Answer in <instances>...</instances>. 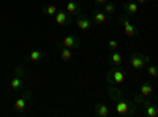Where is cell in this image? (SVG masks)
<instances>
[{
  "instance_id": "cell-1",
  "label": "cell",
  "mask_w": 158,
  "mask_h": 117,
  "mask_svg": "<svg viewBox=\"0 0 158 117\" xmlns=\"http://www.w3.org/2000/svg\"><path fill=\"white\" fill-rule=\"evenodd\" d=\"M109 97H111V100L115 103V106H114L115 115H118V117L135 115L138 105H136L135 101H128V100L123 97V94L120 92V90H118L117 87H114V84H111V87H109Z\"/></svg>"
},
{
  "instance_id": "cell-2",
  "label": "cell",
  "mask_w": 158,
  "mask_h": 117,
  "mask_svg": "<svg viewBox=\"0 0 158 117\" xmlns=\"http://www.w3.org/2000/svg\"><path fill=\"white\" fill-rule=\"evenodd\" d=\"M128 63L133 70H142V68H146V65H149V57L135 51V52H131Z\"/></svg>"
},
{
  "instance_id": "cell-3",
  "label": "cell",
  "mask_w": 158,
  "mask_h": 117,
  "mask_svg": "<svg viewBox=\"0 0 158 117\" xmlns=\"http://www.w3.org/2000/svg\"><path fill=\"white\" fill-rule=\"evenodd\" d=\"M25 86V81H24V70L22 67H18L16 71H15V76L11 77V81H10V89L13 90V92H21V90L24 89Z\"/></svg>"
},
{
  "instance_id": "cell-4",
  "label": "cell",
  "mask_w": 158,
  "mask_h": 117,
  "mask_svg": "<svg viewBox=\"0 0 158 117\" xmlns=\"http://www.w3.org/2000/svg\"><path fill=\"white\" fill-rule=\"evenodd\" d=\"M125 77H127V74H125V71L120 67H112L109 70V73H108V82L118 86V84L125 82Z\"/></svg>"
},
{
  "instance_id": "cell-5",
  "label": "cell",
  "mask_w": 158,
  "mask_h": 117,
  "mask_svg": "<svg viewBox=\"0 0 158 117\" xmlns=\"http://www.w3.org/2000/svg\"><path fill=\"white\" fill-rule=\"evenodd\" d=\"M32 98V92L30 90H24L22 95L15 101V112H22L29 105V100Z\"/></svg>"
},
{
  "instance_id": "cell-6",
  "label": "cell",
  "mask_w": 158,
  "mask_h": 117,
  "mask_svg": "<svg viewBox=\"0 0 158 117\" xmlns=\"http://www.w3.org/2000/svg\"><path fill=\"white\" fill-rule=\"evenodd\" d=\"M74 22H76V25H77V29H79V30L87 32V30H90V29H92V19H90L87 15H82V13L76 16Z\"/></svg>"
},
{
  "instance_id": "cell-7",
  "label": "cell",
  "mask_w": 158,
  "mask_h": 117,
  "mask_svg": "<svg viewBox=\"0 0 158 117\" xmlns=\"http://www.w3.org/2000/svg\"><path fill=\"white\" fill-rule=\"evenodd\" d=\"M120 22L123 24V29H125V35H127L128 38H131V36H136V35H138V29H136L135 25L130 22V19H128V16L125 15V13H123V15L120 16Z\"/></svg>"
},
{
  "instance_id": "cell-8",
  "label": "cell",
  "mask_w": 158,
  "mask_h": 117,
  "mask_svg": "<svg viewBox=\"0 0 158 117\" xmlns=\"http://www.w3.org/2000/svg\"><path fill=\"white\" fill-rule=\"evenodd\" d=\"M62 44L63 48H70L74 51V49H79V46H81V40H79L77 35H67V36H63Z\"/></svg>"
},
{
  "instance_id": "cell-9",
  "label": "cell",
  "mask_w": 158,
  "mask_h": 117,
  "mask_svg": "<svg viewBox=\"0 0 158 117\" xmlns=\"http://www.w3.org/2000/svg\"><path fill=\"white\" fill-rule=\"evenodd\" d=\"M54 19H56V24H57V25H60V27L71 24V18H70V15H68V13L65 11V10H59V11L56 13Z\"/></svg>"
},
{
  "instance_id": "cell-10",
  "label": "cell",
  "mask_w": 158,
  "mask_h": 117,
  "mask_svg": "<svg viewBox=\"0 0 158 117\" xmlns=\"http://www.w3.org/2000/svg\"><path fill=\"white\" fill-rule=\"evenodd\" d=\"M138 10H139V3L135 2V0H130V2L123 3V11L127 16H135L138 15Z\"/></svg>"
},
{
  "instance_id": "cell-11",
  "label": "cell",
  "mask_w": 158,
  "mask_h": 117,
  "mask_svg": "<svg viewBox=\"0 0 158 117\" xmlns=\"http://www.w3.org/2000/svg\"><path fill=\"white\" fill-rule=\"evenodd\" d=\"M65 11H67L70 16L76 18L77 15H81V5H79L77 2H74V0H71V2H68L67 6H65Z\"/></svg>"
},
{
  "instance_id": "cell-12",
  "label": "cell",
  "mask_w": 158,
  "mask_h": 117,
  "mask_svg": "<svg viewBox=\"0 0 158 117\" xmlns=\"http://www.w3.org/2000/svg\"><path fill=\"white\" fill-rule=\"evenodd\" d=\"M153 90H155V87H153V84L150 81H144L141 84V87H139V94L142 97H150L153 94Z\"/></svg>"
},
{
  "instance_id": "cell-13",
  "label": "cell",
  "mask_w": 158,
  "mask_h": 117,
  "mask_svg": "<svg viewBox=\"0 0 158 117\" xmlns=\"http://www.w3.org/2000/svg\"><path fill=\"white\" fill-rule=\"evenodd\" d=\"M92 21H94L95 24L101 25L108 21V15L104 11H94V15H92Z\"/></svg>"
},
{
  "instance_id": "cell-14",
  "label": "cell",
  "mask_w": 158,
  "mask_h": 117,
  "mask_svg": "<svg viewBox=\"0 0 158 117\" xmlns=\"http://www.w3.org/2000/svg\"><path fill=\"white\" fill-rule=\"evenodd\" d=\"M94 112H95L98 117H108V115H109L108 106H104L103 103H97V105L94 106Z\"/></svg>"
},
{
  "instance_id": "cell-15",
  "label": "cell",
  "mask_w": 158,
  "mask_h": 117,
  "mask_svg": "<svg viewBox=\"0 0 158 117\" xmlns=\"http://www.w3.org/2000/svg\"><path fill=\"white\" fill-rule=\"evenodd\" d=\"M41 59H43V52L40 49H32L27 54V57H25V60H29V62H40Z\"/></svg>"
},
{
  "instance_id": "cell-16",
  "label": "cell",
  "mask_w": 158,
  "mask_h": 117,
  "mask_svg": "<svg viewBox=\"0 0 158 117\" xmlns=\"http://www.w3.org/2000/svg\"><path fill=\"white\" fill-rule=\"evenodd\" d=\"M109 60H111V63L114 65V67H120V65H122V62H123L122 56L118 54L117 51H112V52L109 54Z\"/></svg>"
},
{
  "instance_id": "cell-17",
  "label": "cell",
  "mask_w": 158,
  "mask_h": 117,
  "mask_svg": "<svg viewBox=\"0 0 158 117\" xmlns=\"http://www.w3.org/2000/svg\"><path fill=\"white\" fill-rule=\"evenodd\" d=\"M57 11H59V8H57V5H54V3L44 5V8H43V13H44L46 16H56Z\"/></svg>"
},
{
  "instance_id": "cell-18",
  "label": "cell",
  "mask_w": 158,
  "mask_h": 117,
  "mask_svg": "<svg viewBox=\"0 0 158 117\" xmlns=\"http://www.w3.org/2000/svg\"><path fill=\"white\" fill-rule=\"evenodd\" d=\"M71 57H73V49H70V48H63V49L60 51V59H62V60L68 62V60H71Z\"/></svg>"
},
{
  "instance_id": "cell-19",
  "label": "cell",
  "mask_w": 158,
  "mask_h": 117,
  "mask_svg": "<svg viewBox=\"0 0 158 117\" xmlns=\"http://www.w3.org/2000/svg\"><path fill=\"white\" fill-rule=\"evenodd\" d=\"M103 8H104L103 11L106 13L108 16H112L114 13H115V5H114V3H111V2H106V3L103 5Z\"/></svg>"
},
{
  "instance_id": "cell-20",
  "label": "cell",
  "mask_w": 158,
  "mask_h": 117,
  "mask_svg": "<svg viewBox=\"0 0 158 117\" xmlns=\"http://www.w3.org/2000/svg\"><path fill=\"white\" fill-rule=\"evenodd\" d=\"M147 73L150 77H156L158 76V67H155V65H149L147 67Z\"/></svg>"
},
{
  "instance_id": "cell-21",
  "label": "cell",
  "mask_w": 158,
  "mask_h": 117,
  "mask_svg": "<svg viewBox=\"0 0 158 117\" xmlns=\"http://www.w3.org/2000/svg\"><path fill=\"white\" fill-rule=\"evenodd\" d=\"M108 46H109L111 51H117V48H118V41H117V40H109V41H108Z\"/></svg>"
},
{
  "instance_id": "cell-22",
  "label": "cell",
  "mask_w": 158,
  "mask_h": 117,
  "mask_svg": "<svg viewBox=\"0 0 158 117\" xmlns=\"http://www.w3.org/2000/svg\"><path fill=\"white\" fill-rule=\"evenodd\" d=\"M106 2H108V0H95V3H97V5H101V6L106 3Z\"/></svg>"
},
{
  "instance_id": "cell-23",
  "label": "cell",
  "mask_w": 158,
  "mask_h": 117,
  "mask_svg": "<svg viewBox=\"0 0 158 117\" xmlns=\"http://www.w3.org/2000/svg\"><path fill=\"white\" fill-rule=\"evenodd\" d=\"M136 2H138L139 5H144V3H147V0H136Z\"/></svg>"
},
{
  "instance_id": "cell-24",
  "label": "cell",
  "mask_w": 158,
  "mask_h": 117,
  "mask_svg": "<svg viewBox=\"0 0 158 117\" xmlns=\"http://www.w3.org/2000/svg\"><path fill=\"white\" fill-rule=\"evenodd\" d=\"M0 36H2V32H0Z\"/></svg>"
},
{
  "instance_id": "cell-25",
  "label": "cell",
  "mask_w": 158,
  "mask_h": 117,
  "mask_svg": "<svg viewBox=\"0 0 158 117\" xmlns=\"http://www.w3.org/2000/svg\"><path fill=\"white\" fill-rule=\"evenodd\" d=\"M156 3H158V0H156Z\"/></svg>"
}]
</instances>
